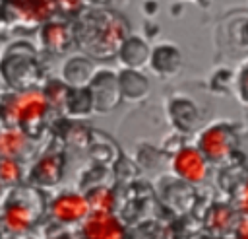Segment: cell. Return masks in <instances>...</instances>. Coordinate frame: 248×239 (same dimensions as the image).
Here are the masks:
<instances>
[{"instance_id": "7c38bea8", "label": "cell", "mask_w": 248, "mask_h": 239, "mask_svg": "<svg viewBox=\"0 0 248 239\" xmlns=\"http://www.w3.org/2000/svg\"><path fill=\"white\" fill-rule=\"evenodd\" d=\"M167 111H169V119L174 124V128H178L184 134L196 130L200 120H202V115H200V109H198L196 101H192L186 95L170 97L169 105H167Z\"/></svg>"}, {"instance_id": "d4e9b609", "label": "cell", "mask_w": 248, "mask_h": 239, "mask_svg": "<svg viewBox=\"0 0 248 239\" xmlns=\"http://www.w3.org/2000/svg\"><path fill=\"white\" fill-rule=\"evenodd\" d=\"M234 235L240 237V239H248V216L244 214L242 220L234 225Z\"/></svg>"}, {"instance_id": "30bf717a", "label": "cell", "mask_w": 248, "mask_h": 239, "mask_svg": "<svg viewBox=\"0 0 248 239\" xmlns=\"http://www.w3.org/2000/svg\"><path fill=\"white\" fill-rule=\"evenodd\" d=\"M81 235L89 239H120L126 235V229L112 212L89 210L81 220Z\"/></svg>"}, {"instance_id": "52a82bcc", "label": "cell", "mask_w": 248, "mask_h": 239, "mask_svg": "<svg viewBox=\"0 0 248 239\" xmlns=\"http://www.w3.org/2000/svg\"><path fill=\"white\" fill-rule=\"evenodd\" d=\"M0 222L2 227L12 233H25L37 222V206L31 202L29 196H23V190L19 194L14 192L12 198L4 204Z\"/></svg>"}, {"instance_id": "e0dca14e", "label": "cell", "mask_w": 248, "mask_h": 239, "mask_svg": "<svg viewBox=\"0 0 248 239\" xmlns=\"http://www.w3.org/2000/svg\"><path fill=\"white\" fill-rule=\"evenodd\" d=\"M54 12V0H21L14 4V14L19 21L25 23H41L50 17Z\"/></svg>"}, {"instance_id": "4fadbf2b", "label": "cell", "mask_w": 248, "mask_h": 239, "mask_svg": "<svg viewBox=\"0 0 248 239\" xmlns=\"http://www.w3.org/2000/svg\"><path fill=\"white\" fill-rule=\"evenodd\" d=\"M118 91L124 101H141L149 95V80L141 70L120 68L116 72Z\"/></svg>"}, {"instance_id": "ffe728a7", "label": "cell", "mask_w": 248, "mask_h": 239, "mask_svg": "<svg viewBox=\"0 0 248 239\" xmlns=\"http://www.w3.org/2000/svg\"><path fill=\"white\" fill-rule=\"evenodd\" d=\"M87 204H89V210H97V212H112V206H114V196L112 192L107 188V187H95L91 188L87 194Z\"/></svg>"}, {"instance_id": "ac0fdd59", "label": "cell", "mask_w": 248, "mask_h": 239, "mask_svg": "<svg viewBox=\"0 0 248 239\" xmlns=\"http://www.w3.org/2000/svg\"><path fill=\"white\" fill-rule=\"evenodd\" d=\"M62 107H66L68 115H72V117H85V115L93 113V101H91V93H89L87 85L68 87Z\"/></svg>"}, {"instance_id": "7402d4cb", "label": "cell", "mask_w": 248, "mask_h": 239, "mask_svg": "<svg viewBox=\"0 0 248 239\" xmlns=\"http://www.w3.org/2000/svg\"><path fill=\"white\" fill-rule=\"evenodd\" d=\"M232 89L244 105H248V56L240 62L238 70L232 74Z\"/></svg>"}, {"instance_id": "277c9868", "label": "cell", "mask_w": 248, "mask_h": 239, "mask_svg": "<svg viewBox=\"0 0 248 239\" xmlns=\"http://www.w3.org/2000/svg\"><path fill=\"white\" fill-rule=\"evenodd\" d=\"M39 72V66L35 62V52L29 47L25 51H17V45H14L0 62V74L6 82V85H12L14 89H27L35 82Z\"/></svg>"}, {"instance_id": "5b68a950", "label": "cell", "mask_w": 248, "mask_h": 239, "mask_svg": "<svg viewBox=\"0 0 248 239\" xmlns=\"http://www.w3.org/2000/svg\"><path fill=\"white\" fill-rule=\"evenodd\" d=\"M207 169H209V161L203 157L198 146H182L172 154L170 171L174 173V177H178L188 185H198L205 181Z\"/></svg>"}, {"instance_id": "4316f807", "label": "cell", "mask_w": 248, "mask_h": 239, "mask_svg": "<svg viewBox=\"0 0 248 239\" xmlns=\"http://www.w3.org/2000/svg\"><path fill=\"white\" fill-rule=\"evenodd\" d=\"M0 231H2V222H0Z\"/></svg>"}, {"instance_id": "3957f363", "label": "cell", "mask_w": 248, "mask_h": 239, "mask_svg": "<svg viewBox=\"0 0 248 239\" xmlns=\"http://www.w3.org/2000/svg\"><path fill=\"white\" fill-rule=\"evenodd\" d=\"M196 146L209 163H223L238 148L236 126L229 120H215L200 130Z\"/></svg>"}, {"instance_id": "484cf974", "label": "cell", "mask_w": 248, "mask_h": 239, "mask_svg": "<svg viewBox=\"0 0 248 239\" xmlns=\"http://www.w3.org/2000/svg\"><path fill=\"white\" fill-rule=\"evenodd\" d=\"M182 2H202V0H182Z\"/></svg>"}, {"instance_id": "6da1fadb", "label": "cell", "mask_w": 248, "mask_h": 239, "mask_svg": "<svg viewBox=\"0 0 248 239\" xmlns=\"http://www.w3.org/2000/svg\"><path fill=\"white\" fill-rule=\"evenodd\" d=\"M128 35V21L110 10H87L74 27V39L93 58H110Z\"/></svg>"}, {"instance_id": "ba28073f", "label": "cell", "mask_w": 248, "mask_h": 239, "mask_svg": "<svg viewBox=\"0 0 248 239\" xmlns=\"http://www.w3.org/2000/svg\"><path fill=\"white\" fill-rule=\"evenodd\" d=\"M48 212L56 222L70 225V223H79L89 214V204L85 194L76 190H64L50 200Z\"/></svg>"}, {"instance_id": "9c48e42d", "label": "cell", "mask_w": 248, "mask_h": 239, "mask_svg": "<svg viewBox=\"0 0 248 239\" xmlns=\"http://www.w3.org/2000/svg\"><path fill=\"white\" fill-rule=\"evenodd\" d=\"M182 51L178 45L170 43V41H161L157 45L151 47L149 51V60H147V68L157 76V78H172L180 72L182 68Z\"/></svg>"}, {"instance_id": "5bb4252c", "label": "cell", "mask_w": 248, "mask_h": 239, "mask_svg": "<svg viewBox=\"0 0 248 239\" xmlns=\"http://www.w3.org/2000/svg\"><path fill=\"white\" fill-rule=\"evenodd\" d=\"M74 39V29L68 27L62 21H48L41 29V43L46 51L54 54H64L72 47Z\"/></svg>"}, {"instance_id": "d6986e66", "label": "cell", "mask_w": 248, "mask_h": 239, "mask_svg": "<svg viewBox=\"0 0 248 239\" xmlns=\"http://www.w3.org/2000/svg\"><path fill=\"white\" fill-rule=\"evenodd\" d=\"M27 136L29 134L25 130H21L19 126H10V128L2 130L0 132V154L17 157L27 148Z\"/></svg>"}, {"instance_id": "2e32d148", "label": "cell", "mask_w": 248, "mask_h": 239, "mask_svg": "<svg viewBox=\"0 0 248 239\" xmlns=\"http://www.w3.org/2000/svg\"><path fill=\"white\" fill-rule=\"evenodd\" d=\"M62 177V159L58 154H46L43 155L31 169V183L37 187H52Z\"/></svg>"}, {"instance_id": "8992f818", "label": "cell", "mask_w": 248, "mask_h": 239, "mask_svg": "<svg viewBox=\"0 0 248 239\" xmlns=\"http://www.w3.org/2000/svg\"><path fill=\"white\" fill-rule=\"evenodd\" d=\"M87 89L91 93L93 111L97 113H108L122 101L120 91H118L116 72L108 68H101V70L95 68L91 80L87 82Z\"/></svg>"}, {"instance_id": "cb8c5ba5", "label": "cell", "mask_w": 248, "mask_h": 239, "mask_svg": "<svg viewBox=\"0 0 248 239\" xmlns=\"http://www.w3.org/2000/svg\"><path fill=\"white\" fill-rule=\"evenodd\" d=\"M54 6L62 8V12L66 14H74V12H79L81 6H83V0H54Z\"/></svg>"}, {"instance_id": "44dd1931", "label": "cell", "mask_w": 248, "mask_h": 239, "mask_svg": "<svg viewBox=\"0 0 248 239\" xmlns=\"http://www.w3.org/2000/svg\"><path fill=\"white\" fill-rule=\"evenodd\" d=\"M21 165L17 163L16 157L12 155H0V183L2 185H8V187H14L21 181Z\"/></svg>"}, {"instance_id": "603a6c76", "label": "cell", "mask_w": 248, "mask_h": 239, "mask_svg": "<svg viewBox=\"0 0 248 239\" xmlns=\"http://www.w3.org/2000/svg\"><path fill=\"white\" fill-rule=\"evenodd\" d=\"M236 204H238V210L242 214L248 216V177L244 179V183L238 187V192H236Z\"/></svg>"}, {"instance_id": "7a4b0ae2", "label": "cell", "mask_w": 248, "mask_h": 239, "mask_svg": "<svg viewBox=\"0 0 248 239\" xmlns=\"http://www.w3.org/2000/svg\"><path fill=\"white\" fill-rule=\"evenodd\" d=\"M48 99L43 91L37 89H21L17 93L6 95L0 103L2 120L10 126H19L27 134H33L48 113Z\"/></svg>"}, {"instance_id": "8fae6325", "label": "cell", "mask_w": 248, "mask_h": 239, "mask_svg": "<svg viewBox=\"0 0 248 239\" xmlns=\"http://www.w3.org/2000/svg\"><path fill=\"white\" fill-rule=\"evenodd\" d=\"M149 51H151V45L147 43L145 37H141L138 33H128L124 37V41L120 43L114 56L122 68L143 70L149 60Z\"/></svg>"}, {"instance_id": "9a60e30c", "label": "cell", "mask_w": 248, "mask_h": 239, "mask_svg": "<svg viewBox=\"0 0 248 239\" xmlns=\"http://www.w3.org/2000/svg\"><path fill=\"white\" fill-rule=\"evenodd\" d=\"M62 82L70 87H81V85H87V82L91 80L93 72H95V64L91 58L87 56H70L64 60L62 68Z\"/></svg>"}, {"instance_id": "83f0119b", "label": "cell", "mask_w": 248, "mask_h": 239, "mask_svg": "<svg viewBox=\"0 0 248 239\" xmlns=\"http://www.w3.org/2000/svg\"><path fill=\"white\" fill-rule=\"evenodd\" d=\"M0 190H2V183H0Z\"/></svg>"}]
</instances>
